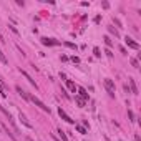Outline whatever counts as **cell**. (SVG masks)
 <instances>
[{
	"label": "cell",
	"mask_w": 141,
	"mask_h": 141,
	"mask_svg": "<svg viewBox=\"0 0 141 141\" xmlns=\"http://www.w3.org/2000/svg\"><path fill=\"white\" fill-rule=\"evenodd\" d=\"M0 40H2V42H5V40H3V35H2V33H0Z\"/></svg>",
	"instance_id": "obj_24"
},
{
	"label": "cell",
	"mask_w": 141,
	"mask_h": 141,
	"mask_svg": "<svg viewBox=\"0 0 141 141\" xmlns=\"http://www.w3.org/2000/svg\"><path fill=\"white\" fill-rule=\"evenodd\" d=\"M108 30H110V33H113V35H115V37H120V33H118V30L115 28V27H110V28H108Z\"/></svg>",
	"instance_id": "obj_16"
},
{
	"label": "cell",
	"mask_w": 141,
	"mask_h": 141,
	"mask_svg": "<svg viewBox=\"0 0 141 141\" xmlns=\"http://www.w3.org/2000/svg\"><path fill=\"white\" fill-rule=\"evenodd\" d=\"M27 141H33V139H32V138H27Z\"/></svg>",
	"instance_id": "obj_27"
},
{
	"label": "cell",
	"mask_w": 141,
	"mask_h": 141,
	"mask_svg": "<svg viewBox=\"0 0 141 141\" xmlns=\"http://www.w3.org/2000/svg\"><path fill=\"white\" fill-rule=\"evenodd\" d=\"M76 91H78V95H80V98H81V100H85V101L88 100V93H86V90H85V88H76Z\"/></svg>",
	"instance_id": "obj_6"
},
{
	"label": "cell",
	"mask_w": 141,
	"mask_h": 141,
	"mask_svg": "<svg viewBox=\"0 0 141 141\" xmlns=\"http://www.w3.org/2000/svg\"><path fill=\"white\" fill-rule=\"evenodd\" d=\"M0 62H2V63H3V65H7V63H8V60H7V57H5V55H3V52H2V50H0Z\"/></svg>",
	"instance_id": "obj_14"
},
{
	"label": "cell",
	"mask_w": 141,
	"mask_h": 141,
	"mask_svg": "<svg viewBox=\"0 0 141 141\" xmlns=\"http://www.w3.org/2000/svg\"><path fill=\"white\" fill-rule=\"evenodd\" d=\"M65 81H66V85H68V88H70V90H71V91H73V93H75V91H76V88H78V86H76V85H75V83H73V81H71V80H65Z\"/></svg>",
	"instance_id": "obj_11"
},
{
	"label": "cell",
	"mask_w": 141,
	"mask_h": 141,
	"mask_svg": "<svg viewBox=\"0 0 141 141\" xmlns=\"http://www.w3.org/2000/svg\"><path fill=\"white\" fill-rule=\"evenodd\" d=\"M20 73H22V75H23V76H25V78H27V80H28V81H30V83H32V85H35V88H37V83H35V80H32V76H30L28 73H27V71H23V70H20Z\"/></svg>",
	"instance_id": "obj_9"
},
{
	"label": "cell",
	"mask_w": 141,
	"mask_h": 141,
	"mask_svg": "<svg viewBox=\"0 0 141 141\" xmlns=\"http://www.w3.org/2000/svg\"><path fill=\"white\" fill-rule=\"evenodd\" d=\"M71 62H75V63H78V62H80V58H78V57H71Z\"/></svg>",
	"instance_id": "obj_22"
},
{
	"label": "cell",
	"mask_w": 141,
	"mask_h": 141,
	"mask_svg": "<svg viewBox=\"0 0 141 141\" xmlns=\"http://www.w3.org/2000/svg\"><path fill=\"white\" fill-rule=\"evenodd\" d=\"M0 88H2V90H3V83H2V81H0Z\"/></svg>",
	"instance_id": "obj_25"
},
{
	"label": "cell",
	"mask_w": 141,
	"mask_h": 141,
	"mask_svg": "<svg viewBox=\"0 0 141 141\" xmlns=\"http://www.w3.org/2000/svg\"><path fill=\"white\" fill-rule=\"evenodd\" d=\"M65 45H66V47H70V48H75V50H76V45H75V43H70V42H66Z\"/></svg>",
	"instance_id": "obj_20"
},
{
	"label": "cell",
	"mask_w": 141,
	"mask_h": 141,
	"mask_svg": "<svg viewBox=\"0 0 141 141\" xmlns=\"http://www.w3.org/2000/svg\"><path fill=\"white\" fill-rule=\"evenodd\" d=\"M58 115H60V118H62V120H65L66 123H70V125H73V123H75V121L71 120L70 116L66 115V111H65V110H62V108H58Z\"/></svg>",
	"instance_id": "obj_3"
},
{
	"label": "cell",
	"mask_w": 141,
	"mask_h": 141,
	"mask_svg": "<svg viewBox=\"0 0 141 141\" xmlns=\"http://www.w3.org/2000/svg\"><path fill=\"white\" fill-rule=\"evenodd\" d=\"M58 136H60V138H62V141H68V136L65 134V131L58 130Z\"/></svg>",
	"instance_id": "obj_13"
},
{
	"label": "cell",
	"mask_w": 141,
	"mask_h": 141,
	"mask_svg": "<svg viewBox=\"0 0 141 141\" xmlns=\"http://www.w3.org/2000/svg\"><path fill=\"white\" fill-rule=\"evenodd\" d=\"M105 53H106V57H110V58H111V57H113V53H111V52H110V50H105Z\"/></svg>",
	"instance_id": "obj_21"
},
{
	"label": "cell",
	"mask_w": 141,
	"mask_h": 141,
	"mask_svg": "<svg viewBox=\"0 0 141 141\" xmlns=\"http://www.w3.org/2000/svg\"><path fill=\"white\" fill-rule=\"evenodd\" d=\"M131 65H133L134 68H139V63H138V60H136V58H131Z\"/></svg>",
	"instance_id": "obj_18"
},
{
	"label": "cell",
	"mask_w": 141,
	"mask_h": 141,
	"mask_svg": "<svg viewBox=\"0 0 141 141\" xmlns=\"http://www.w3.org/2000/svg\"><path fill=\"white\" fill-rule=\"evenodd\" d=\"M76 131H78V133H81V134H86V128H85V126H76Z\"/></svg>",
	"instance_id": "obj_15"
},
{
	"label": "cell",
	"mask_w": 141,
	"mask_h": 141,
	"mask_svg": "<svg viewBox=\"0 0 141 141\" xmlns=\"http://www.w3.org/2000/svg\"><path fill=\"white\" fill-rule=\"evenodd\" d=\"M75 101H76V105H78V106H80V108H83V106H85V103H86V101H85V100H81L80 96H76V98H75Z\"/></svg>",
	"instance_id": "obj_12"
},
{
	"label": "cell",
	"mask_w": 141,
	"mask_h": 141,
	"mask_svg": "<svg viewBox=\"0 0 141 141\" xmlns=\"http://www.w3.org/2000/svg\"><path fill=\"white\" fill-rule=\"evenodd\" d=\"M105 88H106V91L110 93V96H115V83H113V80L105 78Z\"/></svg>",
	"instance_id": "obj_2"
},
{
	"label": "cell",
	"mask_w": 141,
	"mask_h": 141,
	"mask_svg": "<svg viewBox=\"0 0 141 141\" xmlns=\"http://www.w3.org/2000/svg\"><path fill=\"white\" fill-rule=\"evenodd\" d=\"M53 139H55V141H60V139H58V138H57V136H53Z\"/></svg>",
	"instance_id": "obj_26"
},
{
	"label": "cell",
	"mask_w": 141,
	"mask_h": 141,
	"mask_svg": "<svg viewBox=\"0 0 141 141\" xmlns=\"http://www.w3.org/2000/svg\"><path fill=\"white\" fill-rule=\"evenodd\" d=\"M42 43L43 45H60V42H57L53 38H42Z\"/></svg>",
	"instance_id": "obj_7"
},
{
	"label": "cell",
	"mask_w": 141,
	"mask_h": 141,
	"mask_svg": "<svg viewBox=\"0 0 141 141\" xmlns=\"http://www.w3.org/2000/svg\"><path fill=\"white\" fill-rule=\"evenodd\" d=\"M128 118H130V121H134V115H133L131 110H128Z\"/></svg>",
	"instance_id": "obj_19"
},
{
	"label": "cell",
	"mask_w": 141,
	"mask_h": 141,
	"mask_svg": "<svg viewBox=\"0 0 141 141\" xmlns=\"http://www.w3.org/2000/svg\"><path fill=\"white\" fill-rule=\"evenodd\" d=\"M128 83H130V90L133 95H138V86H136V81L133 78H128Z\"/></svg>",
	"instance_id": "obj_5"
},
{
	"label": "cell",
	"mask_w": 141,
	"mask_h": 141,
	"mask_svg": "<svg viewBox=\"0 0 141 141\" xmlns=\"http://www.w3.org/2000/svg\"><path fill=\"white\" fill-rule=\"evenodd\" d=\"M15 90H17V93H19L20 96H23V98L27 100V101H30V100H28V93H27V91H23V90H22L20 86H15Z\"/></svg>",
	"instance_id": "obj_8"
},
{
	"label": "cell",
	"mask_w": 141,
	"mask_h": 141,
	"mask_svg": "<svg viewBox=\"0 0 141 141\" xmlns=\"http://www.w3.org/2000/svg\"><path fill=\"white\" fill-rule=\"evenodd\" d=\"M20 120H22V123H23V125L27 126V128H32V123H30V121L25 118V115H23V113H20Z\"/></svg>",
	"instance_id": "obj_10"
},
{
	"label": "cell",
	"mask_w": 141,
	"mask_h": 141,
	"mask_svg": "<svg viewBox=\"0 0 141 141\" xmlns=\"http://www.w3.org/2000/svg\"><path fill=\"white\" fill-rule=\"evenodd\" d=\"M103 40H105V43H106V45H108V47H111V45H113V42H111V38H110V37H108V35H106V37H105Z\"/></svg>",
	"instance_id": "obj_17"
},
{
	"label": "cell",
	"mask_w": 141,
	"mask_h": 141,
	"mask_svg": "<svg viewBox=\"0 0 141 141\" xmlns=\"http://www.w3.org/2000/svg\"><path fill=\"white\" fill-rule=\"evenodd\" d=\"M134 141H141V139H139V136H138V134H136V136H134Z\"/></svg>",
	"instance_id": "obj_23"
},
{
	"label": "cell",
	"mask_w": 141,
	"mask_h": 141,
	"mask_svg": "<svg viewBox=\"0 0 141 141\" xmlns=\"http://www.w3.org/2000/svg\"><path fill=\"white\" fill-rule=\"evenodd\" d=\"M125 43L128 45L130 48H133V50H138V48H139V45L136 43V42H134L133 38H130V37H126V38H125Z\"/></svg>",
	"instance_id": "obj_4"
},
{
	"label": "cell",
	"mask_w": 141,
	"mask_h": 141,
	"mask_svg": "<svg viewBox=\"0 0 141 141\" xmlns=\"http://www.w3.org/2000/svg\"><path fill=\"white\" fill-rule=\"evenodd\" d=\"M28 100H30V101L32 103H35V105H37V106L38 108H42V110L43 111H47V113H50V108L47 106V105H45L43 101H42V100H38L37 96H33V95H28Z\"/></svg>",
	"instance_id": "obj_1"
}]
</instances>
